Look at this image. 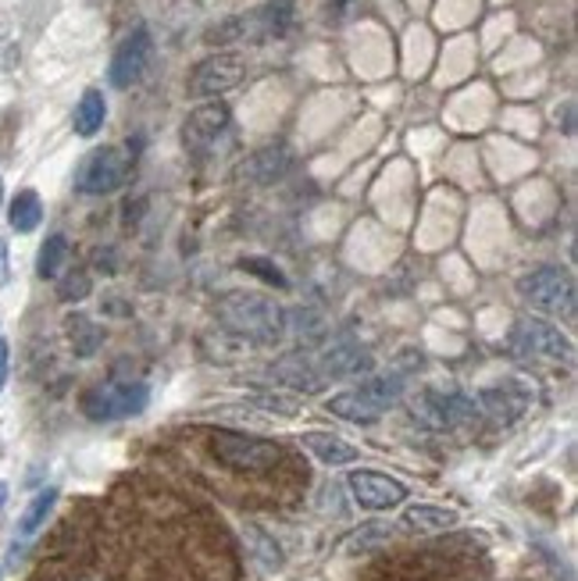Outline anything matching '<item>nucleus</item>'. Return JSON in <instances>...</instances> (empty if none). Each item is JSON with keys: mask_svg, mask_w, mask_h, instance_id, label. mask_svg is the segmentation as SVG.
I'll return each mask as SVG.
<instances>
[{"mask_svg": "<svg viewBox=\"0 0 578 581\" xmlns=\"http://www.w3.org/2000/svg\"><path fill=\"white\" fill-rule=\"evenodd\" d=\"M200 439H204L207 457L239 478L276 475L286 464V446L276 439H261V435H247V432H233V428H204Z\"/></svg>", "mask_w": 578, "mask_h": 581, "instance_id": "f257e3e1", "label": "nucleus"}, {"mask_svg": "<svg viewBox=\"0 0 578 581\" xmlns=\"http://www.w3.org/2000/svg\"><path fill=\"white\" fill-rule=\"evenodd\" d=\"M221 318L229 321L233 332L254 339V343L271 346L286 332V311L257 293H229L221 300Z\"/></svg>", "mask_w": 578, "mask_h": 581, "instance_id": "f03ea898", "label": "nucleus"}, {"mask_svg": "<svg viewBox=\"0 0 578 581\" xmlns=\"http://www.w3.org/2000/svg\"><path fill=\"white\" fill-rule=\"evenodd\" d=\"M147 400H151L147 382L111 378L90 385L83 400H79V407H83L90 422H122V417H136L147 411Z\"/></svg>", "mask_w": 578, "mask_h": 581, "instance_id": "7ed1b4c3", "label": "nucleus"}, {"mask_svg": "<svg viewBox=\"0 0 578 581\" xmlns=\"http://www.w3.org/2000/svg\"><path fill=\"white\" fill-rule=\"evenodd\" d=\"M289 25H293V0H268L250 14H236V19H225L221 25L207 29V43L225 46L239 40H268L282 37Z\"/></svg>", "mask_w": 578, "mask_h": 581, "instance_id": "20e7f679", "label": "nucleus"}, {"mask_svg": "<svg viewBox=\"0 0 578 581\" xmlns=\"http://www.w3.org/2000/svg\"><path fill=\"white\" fill-rule=\"evenodd\" d=\"M518 293L533 311L550 318H575V279L557 264H539L518 279Z\"/></svg>", "mask_w": 578, "mask_h": 581, "instance_id": "39448f33", "label": "nucleus"}, {"mask_svg": "<svg viewBox=\"0 0 578 581\" xmlns=\"http://www.w3.org/2000/svg\"><path fill=\"white\" fill-rule=\"evenodd\" d=\"M128 172H133V157L125 154V147H96L79 165L75 189L83 197H107V193H118L125 186Z\"/></svg>", "mask_w": 578, "mask_h": 581, "instance_id": "423d86ee", "label": "nucleus"}, {"mask_svg": "<svg viewBox=\"0 0 578 581\" xmlns=\"http://www.w3.org/2000/svg\"><path fill=\"white\" fill-rule=\"evenodd\" d=\"M510 346L522 353V357H536V361H554V364H571L575 350L568 343V335L557 325H550L546 318H522L510 332Z\"/></svg>", "mask_w": 578, "mask_h": 581, "instance_id": "0eeeda50", "label": "nucleus"}, {"mask_svg": "<svg viewBox=\"0 0 578 581\" xmlns=\"http://www.w3.org/2000/svg\"><path fill=\"white\" fill-rule=\"evenodd\" d=\"M414 422L429 432H454L457 425H468L478 417V403L464 393H436L429 390L422 396H414L411 403Z\"/></svg>", "mask_w": 578, "mask_h": 581, "instance_id": "6e6552de", "label": "nucleus"}, {"mask_svg": "<svg viewBox=\"0 0 578 581\" xmlns=\"http://www.w3.org/2000/svg\"><path fill=\"white\" fill-rule=\"evenodd\" d=\"M247 75V58L244 54H233V51H218L211 58H204L197 69H193L189 75V96H221L236 90L239 83H244Z\"/></svg>", "mask_w": 578, "mask_h": 581, "instance_id": "1a4fd4ad", "label": "nucleus"}, {"mask_svg": "<svg viewBox=\"0 0 578 581\" xmlns=\"http://www.w3.org/2000/svg\"><path fill=\"white\" fill-rule=\"evenodd\" d=\"M151 51H154V40H151V29L147 25H136L128 37L118 43L115 58H111V69H107V79L115 90H128L136 86L143 72H147L151 64Z\"/></svg>", "mask_w": 578, "mask_h": 581, "instance_id": "9d476101", "label": "nucleus"}, {"mask_svg": "<svg viewBox=\"0 0 578 581\" xmlns=\"http://www.w3.org/2000/svg\"><path fill=\"white\" fill-rule=\"evenodd\" d=\"M229 122H233L229 104H221V101L200 104L197 111H189V118L183 122V147L193 157H207L225 128H229Z\"/></svg>", "mask_w": 578, "mask_h": 581, "instance_id": "9b49d317", "label": "nucleus"}, {"mask_svg": "<svg viewBox=\"0 0 578 581\" xmlns=\"http://www.w3.org/2000/svg\"><path fill=\"white\" fill-rule=\"evenodd\" d=\"M350 486V496L353 504L364 507V510H393L407 499V486L404 481H396L382 471H372V467H361V471H353L347 478Z\"/></svg>", "mask_w": 578, "mask_h": 581, "instance_id": "f8f14e48", "label": "nucleus"}, {"mask_svg": "<svg viewBox=\"0 0 578 581\" xmlns=\"http://www.w3.org/2000/svg\"><path fill=\"white\" fill-rule=\"evenodd\" d=\"M289 165H293V154H289L286 143H271V147L254 151L244 165L236 168V179H247L254 186H271L289 172Z\"/></svg>", "mask_w": 578, "mask_h": 581, "instance_id": "ddd939ff", "label": "nucleus"}, {"mask_svg": "<svg viewBox=\"0 0 578 581\" xmlns=\"http://www.w3.org/2000/svg\"><path fill=\"white\" fill-rule=\"evenodd\" d=\"M525 407H528V393L518 390V382L493 385V390L478 396V411H486V417H493V422H500V425L518 422Z\"/></svg>", "mask_w": 578, "mask_h": 581, "instance_id": "4468645a", "label": "nucleus"}, {"mask_svg": "<svg viewBox=\"0 0 578 581\" xmlns=\"http://www.w3.org/2000/svg\"><path fill=\"white\" fill-rule=\"evenodd\" d=\"M300 446L326 467H343V464L358 460V446H350L347 439H340V435H332V432H303Z\"/></svg>", "mask_w": 578, "mask_h": 581, "instance_id": "2eb2a0df", "label": "nucleus"}, {"mask_svg": "<svg viewBox=\"0 0 578 581\" xmlns=\"http://www.w3.org/2000/svg\"><path fill=\"white\" fill-rule=\"evenodd\" d=\"M54 504H58V489H43V492H37L32 496V504L25 507V513L19 518V528H14V546H11V560L19 557V550L22 546L37 536V531L47 525V518H51V510H54Z\"/></svg>", "mask_w": 578, "mask_h": 581, "instance_id": "dca6fc26", "label": "nucleus"}, {"mask_svg": "<svg viewBox=\"0 0 578 581\" xmlns=\"http://www.w3.org/2000/svg\"><path fill=\"white\" fill-rule=\"evenodd\" d=\"M326 411L336 414V417H343V422L350 425H375L379 417L385 411H379L372 400H368L364 390H350V393H336L332 400H326Z\"/></svg>", "mask_w": 578, "mask_h": 581, "instance_id": "f3484780", "label": "nucleus"}, {"mask_svg": "<svg viewBox=\"0 0 578 581\" xmlns=\"http://www.w3.org/2000/svg\"><path fill=\"white\" fill-rule=\"evenodd\" d=\"M457 521V510L436 504H414L404 510V528L414 531V536H440V531H450Z\"/></svg>", "mask_w": 578, "mask_h": 581, "instance_id": "a211bd4d", "label": "nucleus"}, {"mask_svg": "<svg viewBox=\"0 0 578 581\" xmlns=\"http://www.w3.org/2000/svg\"><path fill=\"white\" fill-rule=\"evenodd\" d=\"M64 335H69V346L75 357H93V353L104 346V329L83 311L64 318Z\"/></svg>", "mask_w": 578, "mask_h": 581, "instance_id": "6ab92c4d", "label": "nucleus"}, {"mask_svg": "<svg viewBox=\"0 0 578 581\" xmlns=\"http://www.w3.org/2000/svg\"><path fill=\"white\" fill-rule=\"evenodd\" d=\"M107 122V101H104V93L101 90H86L83 96H79V104H75V115H72V128H75V136H96L104 128Z\"/></svg>", "mask_w": 578, "mask_h": 581, "instance_id": "aec40b11", "label": "nucleus"}, {"mask_svg": "<svg viewBox=\"0 0 578 581\" xmlns=\"http://www.w3.org/2000/svg\"><path fill=\"white\" fill-rule=\"evenodd\" d=\"M8 221H11V229L19 232V236L37 232L40 221H43V200H40V193H37V189H19V193H14V200L8 204Z\"/></svg>", "mask_w": 578, "mask_h": 581, "instance_id": "412c9836", "label": "nucleus"}, {"mask_svg": "<svg viewBox=\"0 0 578 581\" xmlns=\"http://www.w3.org/2000/svg\"><path fill=\"white\" fill-rule=\"evenodd\" d=\"M321 367H326V375H358V371H368L372 367V357H368V350L353 346V343H340L332 346L326 353V361H321Z\"/></svg>", "mask_w": 578, "mask_h": 581, "instance_id": "4be33fe9", "label": "nucleus"}, {"mask_svg": "<svg viewBox=\"0 0 578 581\" xmlns=\"http://www.w3.org/2000/svg\"><path fill=\"white\" fill-rule=\"evenodd\" d=\"M244 539H247V546H250L254 560L261 563L265 571H282V563H286V557H282V546H279L276 539H271L265 528L247 525V528H244Z\"/></svg>", "mask_w": 578, "mask_h": 581, "instance_id": "5701e85b", "label": "nucleus"}, {"mask_svg": "<svg viewBox=\"0 0 578 581\" xmlns=\"http://www.w3.org/2000/svg\"><path fill=\"white\" fill-rule=\"evenodd\" d=\"M64 257H69V239H64L61 232L47 236L43 247H40V257H37V276H40L43 282L58 279L61 268H64Z\"/></svg>", "mask_w": 578, "mask_h": 581, "instance_id": "b1692460", "label": "nucleus"}, {"mask_svg": "<svg viewBox=\"0 0 578 581\" xmlns=\"http://www.w3.org/2000/svg\"><path fill=\"white\" fill-rule=\"evenodd\" d=\"M90 276L83 268H72V271H64V276H58V300L61 303H83L90 297Z\"/></svg>", "mask_w": 578, "mask_h": 581, "instance_id": "393cba45", "label": "nucleus"}, {"mask_svg": "<svg viewBox=\"0 0 578 581\" xmlns=\"http://www.w3.org/2000/svg\"><path fill=\"white\" fill-rule=\"evenodd\" d=\"M239 271H247V276H257L261 282L276 286V289H289V279L282 276V268L276 261H268V257H244V261H239Z\"/></svg>", "mask_w": 578, "mask_h": 581, "instance_id": "a878e982", "label": "nucleus"}, {"mask_svg": "<svg viewBox=\"0 0 578 581\" xmlns=\"http://www.w3.org/2000/svg\"><path fill=\"white\" fill-rule=\"evenodd\" d=\"M390 536V528L385 525H364L358 536L350 539V550L358 553V550H372V546H379V539H385Z\"/></svg>", "mask_w": 578, "mask_h": 581, "instance_id": "bb28decb", "label": "nucleus"}, {"mask_svg": "<svg viewBox=\"0 0 578 581\" xmlns=\"http://www.w3.org/2000/svg\"><path fill=\"white\" fill-rule=\"evenodd\" d=\"M254 403H257V407H261V411L286 414V417H293V414L300 411V403H297V400H286V396H257Z\"/></svg>", "mask_w": 578, "mask_h": 581, "instance_id": "cd10ccee", "label": "nucleus"}, {"mask_svg": "<svg viewBox=\"0 0 578 581\" xmlns=\"http://www.w3.org/2000/svg\"><path fill=\"white\" fill-rule=\"evenodd\" d=\"M11 282V253H8V243L0 239V286Z\"/></svg>", "mask_w": 578, "mask_h": 581, "instance_id": "c85d7f7f", "label": "nucleus"}, {"mask_svg": "<svg viewBox=\"0 0 578 581\" xmlns=\"http://www.w3.org/2000/svg\"><path fill=\"white\" fill-rule=\"evenodd\" d=\"M8 361H11V350L4 339H0V390H4V382H8Z\"/></svg>", "mask_w": 578, "mask_h": 581, "instance_id": "c756f323", "label": "nucleus"}, {"mask_svg": "<svg viewBox=\"0 0 578 581\" xmlns=\"http://www.w3.org/2000/svg\"><path fill=\"white\" fill-rule=\"evenodd\" d=\"M4 499H8V486L0 481V507H4Z\"/></svg>", "mask_w": 578, "mask_h": 581, "instance_id": "7c9ffc66", "label": "nucleus"}, {"mask_svg": "<svg viewBox=\"0 0 578 581\" xmlns=\"http://www.w3.org/2000/svg\"><path fill=\"white\" fill-rule=\"evenodd\" d=\"M0 204H4V183H0Z\"/></svg>", "mask_w": 578, "mask_h": 581, "instance_id": "2f4dec72", "label": "nucleus"}]
</instances>
